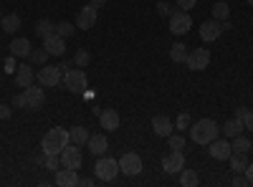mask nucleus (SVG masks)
Returning <instances> with one entry per match:
<instances>
[{
    "label": "nucleus",
    "instance_id": "1",
    "mask_svg": "<svg viewBox=\"0 0 253 187\" xmlns=\"http://www.w3.org/2000/svg\"><path fill=\"white\" fill-rule=\"evenodd\" d=\"M220 134V127L213 121V119H200L193 124V129H190V139L195 144H210L213 139H218Z\"/></svg>",
    "mask_w": 253,
    "mask_h": 187
},
{
    "label": "nucleus",
    "instance_id": "2",
    "mask_svg": "<svg viewBox=\"0 0 253 187\" xmlns=\"http://www.w3.org/2000/svg\"><path fill=\"white\" fill-rule=\"evenodd\" d=\"M66 144H69V132L61 127H53L46 132L43 142H41V150H43V154H61L66 150Z\"/></svg>",
    "mask_w": 253,
    "mask_h": 187
},
{
    "label": "nucleus",
    "instance_id": "3",
    "mask_svg": "<svg viewBox=\"0 0 253 187\" xmlns=\"http://www.w3.org/2000/svg\"><path fill=\"white\" fill-rule=\"evenodd\" d=\"M61 84L66 86V91H71V94H86L89 78H86V74H84L81 69H69V71H63Z\"/></svg>",
    "mask_w": 253,
    "mask_h": 187
},
{
    "label": "nucleus",
    "instance_id": "4",
    "mask_svg": "<svg viewBox=\"0 0 253 187\" xmlns=\"http://www.w3.org/2000/svg\"><path fill=\"white\" fill-rule=\"evenodd\" d=\"M61 78H63V71H61V66H53V64H43V66L38 69V74H36L38 86H43V89L58 86Z\"/></svg>",
    "mask_w": 253,
    "mask_h": 187
},
{
    "label": "nucleus",
    "instance_id": "5",
    "mask_svg": "<svg viewBox=\"0 0 253 187\" xmlns=\"http://www.w3.org/2000/svg\"><path fill=\"white\" fill-rule=\"evenodd\" d=\"M94 175H96L99 182H112V180L119 175V159L101 154L99 162H96V167H94Z\"/></svg>",
    "mask_w": 253,
    "mask_h": 187
},
{
    "label": "nucleus",
    "instance_id": "6",
    "mask_svg": "<svg viewBox=\"0 0 253 187\" xmlns=\"http://www.w3.org/2000/svg\"><path fill=\"white\" fill-rule=\"evenodd\" d=\"M233 26H230V18L228 20H205V23L200 26V38L205 40V43H210V40H215V38H220L225 31H230Z\"/></svg>",
    "mask_w": 253,
    "mask_h": 187
},
{
    "label": "nucleus",
    "instance_id": "7",
    "mask_svg": "<svg viewBox=\"0 0 253 187\" xmlns=\"http://www.w3.org/2000/svg\"><path fill=\"white\" fill-rule=\"evenodd\" d=\"M119 172L126 175V177H137L142 172V157L134 154V152H124L122 159H119Z\"/></svg>",
    "mask_w": 253,
    "mask_h": 187
},
{
    "label": "nucleus",
    "instance_id": "8",
    "mask_svg": "<svg viewBox=\"0 0 253 187\" xmlns=\"http://www.w3.org/2000/svg\"><path fill=\"white\" fill-rule=\"evenodd\" d=\"M61 167H69V170H79L81 167V162H84V154H81V150L76 147V144H66V150H63L61 154Z\"/></svg>",
    "mask_w": 253,
    "mask_h": 187
},
{
    "label": "nucleus",
    "instance_id": "9",
    "mask_svg": "<svg viewBox=\"0 0 253 187\" xmlns=\"http://www.w3.org/2000/svg\"><path fill=\"white\" fill-rule=\"evenodd\" d=\"M190 28H193V18H190L187 10H175V13L170 15V31H172L175 36H185Z\"/></svg>",
    "mask_w": 253,
    "mask_h": 187
},
{
    "label": "nucleus",
    "instance_id": "10",
    "mask_svg": "<svg viewBox=\"0 0 253 187\" xmlns=\"http://www.w3.org/2000/svg\"><path fill=\"white\" fill-rule=\"evenodd\" d=\"M23 99H26V109H31V112H36V109H41L46 104V94H43V86H26L23 89Z\"/></svg>",
    "mask_w": 253,
    "mask_h": 187
},
{
    "label": "nucleus",
    "instance_id": "11",
    "mask_svg": "<svg viewBox=\"0 0 253 187\" xmlns=\"http://www.w3.org/2000/svg\"><path fill=\"white\" fill-rule=\"evenodd\" d=\"M96 18H99V8H94L91 3H86V5L79 10V15H76V28H81V31L94 28L96 26Z\"/></svg>",
    "mask_w": 253,
    "mask_h": 187
},
{
    "label": "nucleus",
    "instance_id": "12",
    "mask_svg": "<svg viewBox=\"0 0 253 187\" xmlns=\"http://www.w3.org/2000/svg\"><path fill=\"white\" fill-rule=\"evenodd\" d=\"M185 64H187L190 71H205L208 64H210V51H208V48H195V51H190Z\"/></svg>",
    "mask_w": 253,
    "mask_h": 187
},
{
    "label": "nucleus",
    "instance_id": "13",
    "mask_svg": "<svg viewBox=\"0 0 253 187\" xmlns=\"http://www.w3.org/2000/svg\"><path fill=\"white\" fill-rule=\"evenodd\" d=\"M208 152H210V157L213 159H228L230 154H233V147H230V142H228V137L225 139H213L208 144Z\"/></svg>",
    "mask_w": 253,
    "mask_h": 187
},
{
    "label": "nucleus",
    "instance_id": "14",
    "mask_svg": "<svg viewBox=\"0 0 253 187\" xmlns=\"http://www.w3.org/2000/svg\"><path fill=\"white\" fill-rule=\"evenodd\" d=\"M182 167H185V157H182V152L172 150L170 154H165V157H162V170H165L167 175H175V172H180Z\"/></svg>",
    "mask_w": 253,
    "mask_h": 187
},
{
    "label": "nucleus",
    "instance_id": "15",
    "mask_svg": "<svg viewBox=\"0 0 253 187\" xmlns=\"http://www.w3.org/2000/svg\"><path fill=\"white\" fill-rule=\"evenodd\" d=\"M43 48L48 51V56H61L63 51H66V38H61L56 31L43 36Z\"/></svg>",
    "mask_w": 253,
    "mask_h": 187
},
{
    "label": "nucleus",
    "instance_id": "16",
    "mask_svg": "<svg viewBox=\"0 0 253 187\" xmlns=\"http://www.w3.org/2000/svg\"><path fill=\"white\" fill-rule=\"evenodd\" d=\"M172 129H175V124H172V119H170V116L157 114V116L152 119V132H155L157 137H170V134H172Z\"/></svg>",
    "mask_w": 253,
    "mask_h": 187
},
{
    "label": "nucleus",
    "instance_id": "17",
    "mask_svg": "<svg viewBox=\"0 0 253 187\" xmlns=\"http://www.w3.org/2000/svg\"><path fill=\"white\" fill-rule=\"evenodd\" d=\"M119 112L117 109H104L99 114V124H101V129H107V132H117L119 129Z\"/></svg>",
    "mask_w": 253,
    "mask_h": 187
},
{
    "label": "nucleus",
    "instance_id": "18",
    "mask_svg": "<svg viewBox=\"0 0 253 187\" xmlns=\"http://www.w3.org/2000/svg\"><path fill=\"white\" fill-rule=\"evenodd\" d=\"M86 144H89V152H91L94 157L107 154V150H109V139H107V134H91Z\"/></svg>",
    "mask_w": 253,
    "mask_h": 187
},
{
    "label": "nucleus",
    "instance_id": "19",
    "mask_svg": "<svg viewBox=\"0 0 253 187\" xmlns=\"http://www.w3.org/2000/svg\"><path fill=\"white\" fill-rule=\"evenodd\" d=\"M56 185H58V187H74V185H79V175H76V170L58 167V170H56Z\"/></svg>",
    "mask_w": 253,
    "mask_h": 187
},
{
    "label": "nucleus",
    "instance_id": "20",
    "mask_svg": "<svg viewBox=\"0 0 253 187\" xmlns=\"http://www.w3.org/2000/svg\"><path fill=\"white\" fill-rule=\"evenodd\" d=\"M33 81H36V74H33V69H31L28 64H20V66L15 69V84H18L20 89L31 86Z\"/></svg>",
    "mask_w": 253,
    "mask_h": 187
},
{
    "label": "nucleus",
    "instance_id": "21",
    "mask_svg": "<svg viewBox=\"0 0 253 187\" xmlns=\"http://www.w3.org/2000/svg\"><path fill=\"white\" fill-rule=\"evenodd\" d=\"M31 51H33V46H31L28 38H13V40H10V53H13L15 58H28Z\"/></svg>",
    "mask_w": 253,
    "mask_h": 187
},
{
    "label": "nucleus",
    "instance_id": "22",
    "mask_svg": "<svg viewBox=\"0 0 253 187\" xmlns=\"http://www.w3.org/2000/svg\"><path fill=\"white\" fill-rule=\"evenodd\" d=\"M243 129H246V127H243V119L233 116V119H228V121H225V127H223L220 132H223V134H225L228 139H233V137L243 134Z\"/></svg>",
    "mask_w": 253,
    "mask_h": 187
},
{
    "label": "nucleus",
    "instance_id": "23",
    "mask_svg": "<svg viewBox=\"0 0 253 187\" xmlns=\"http://www.w3.org/2000/svg\"><path fill=\"white\" fill-rule=\"evenodd\" d=\"M89 132H86V127H74V129H69V142L71 144H76V147H81V144H86L89 142Z\"/></svg>",
    "mask_w": 253,
    "mask_h": 187
},
{
    "label": "nucleus",
    "instance_id": "24",
    "mask_svg": "<svg viewBox=\"0 0 253 187\" xmlns=\"http://www.w3.org/2000/svg\"><path fill=\"white\" fill-rule=\"evenodd\" d=\"M228 159H230V170H233V172H238V175H241V172H246V167H248L246 152H233Z\"/></svg>",
    "mask_w": 253,
    "mask_h": 187
},
{
    "label": "nucleus",
    "instance_id": "25",
    "mask_svg": "<svg viewBox=\"0 0 253 187\" xmlns=\"http://www.w3.org/2000/svg\"><path fill=\"white\" fill-rule=\"evenodd\" d=\"M0 28H3L5 33H15L20 28V15L10 13V15H3V20H0Z\"/></svg>",
    "mask_w": 253,
    "mask_h": 187
},
{
    "label": "nucleus",
    "instance_id": "26",
    "mask_svg": "<svg viewBox=\"0 0 253 187\" xmlns=\"http://www.w3.org/2000/svg\"><path fill=\"white\" fill-rule=\"evenodd\" d=\"M36 36H41V38H43V36H48V33H53L56 31V23H53V20H48V18H41L38 20V23H36Z\"/></svg>",
    "mask_w": 253,
    "mask_h": 187
},
{
    "label": "nucleus",
    "instance_id": "27",
    "mask_svg": "<svg viewBox=\"0 0 253 187\" xmlns=\"http://www.w3.org/2000/svg\"><path fill=\"white\" fill-rule=\"evenodd\" d=\"M210 13H213V18L215 20H228L230 18V5L228 3H223V0H218V3L210 8Z\"/></svg>",
    "mask_w": 253,
    "mask_h": 187
},
{
    "label": "nucleus",
    "instance_id": "28",
    "mask_svg": "<svg viewBox=\"0 0 253 187\" xmlns=\"http://www.w3.org/2000/svg\"><path fill=\"white\" fill-rule=\"evenodd\" d=\"M200 182V177H198V172L195 170H180V185H185V187H195Z\"/></svg>",
    "mask_w": 253,
    "mask_h": 187
},
{
    "label": "nucleus",
    "instance_id": "29",
    "mask_svg": "<svg viewBox=\"0 0 253 187\" xmlns=\"http://www.w3.org/2000/svg\"><path fill=\"white\" fill-rule=\"evenodd\" d=\"M170 58L175 61V64H185V61H187V46L185 43H175L170 48Z\"/></svg>",
    "mask_w": 253,
    "mask_h": 187
},
{
    "label": "nucleus",
    "instance_id": "30",
    "mask_svg": "<svg viewBox=\"0 0 253 187\" xmlns=\"http://www.w3.org/2000/svg\"><path fill=\"white\" fill-rule=\"evenodd\" d=\"M74 64H76L79 69H86V66L91 64V53H89L86 48H79V51L74 53Z\"/></svg>",
    "mask_w": 253,
    "mask_h": 187
},
{
    "label": "nucleus",
    "instance_id": "31",
    "mask_svg": "<svg viewBox=\"0 0 253 187\" xmlns=\"http://www.w3.org/2000/svg\"><path fill=\"white\" fill-rule=\"evenodd\" d=\"M230 147H233V152H248L251 150V139L246 134H238V137H233Z\"/></svg>",
    "mask_w": 253,
    "mask_h": 187
},
{
    "label": "nucleus",
    "instance_id": "32",
    "mask_svg": "<svg viewBox=\"0 0 253 187\" xmlns=\"http://www.w3.org/2000/svg\"><path fill=\"white\" fill-rule=\"evenodd\" d=\"M28 58L33 61L36 66H43V64H48V51H46V48H33Z\"/></svg>",
    "mask_w": 253,
    "mask_h": 187
},
{
    "label": "nucleus",
    "instance_id": "33",
    "mask_svg": "<svg viewBox=\"0 0 253 187\" xmlns=\"http://www.w3.org/2000/svg\"><path fill=\"white\" fill-rule=\"evenodd\" d=\"M167 147H170V150H177V152H182V150H185V137L172 132L170 137H167Z\"/></svg>",
    "mask_w": 253,
    "mask_h": 187
},
{
    "label": "nucleus",
    "instance_id": "34",
    "mask_svg": "<svg viewBox=\"0 0 253 187\" xmlns=\"http://www.w3.org/2000/svg\"><path fill=\"white\" fill-rule=\"evenodd\" d=\"M74 31H76V26H71L69 20H61V23H56V33H58L61 38H69V36H74Z\"/></svg>",
    "mask_w": 253,
    "mask_h": 187
},
{
    "label": "nucleus",
    "instance_id": "35",
    "mask_svg": "<svg viewBox=\"0 0 253 187\" xmlns=\"http://www.w3.org/2000/svg\"><path fill=\"white\" fill-rule=\"evenodd\" d=\"M43 164H46V170H58L61 167V157L58 154H46V159H43Z\"/></svg>",
    "mask_w": 253,
    "mask_h": 187
},
{
    "label": "nucleus",
    "instance_id": "36",
    "mask_svg": "<svg viewBox=\"0 0 253 187\" xmlns=\"http://www.w3.org/2000/svg\"><path fill=\"white\" fill-rule=\"evenodd\" d=\"M157 13H160L162 18H170V15L175 13V8L167 3V0H160V3H157Z\"/></svg>",
    "mask_w": 253,
    "mask_h": 187
},
{
    "label": "nucleus",
    "instance_id": "37",
    "mask_svg": "<svg viewBox=\"0 0 253 187\" xmlns=\"http://www.w3.org/2000/svg\"><path fill=\"white\" fill-rule=\"evenodd\" d=\"M195 5H198V0H177V8L187 10V13H190V8H195Z\"/></svg>",
    "mask_w": 253,
    "mask_h": 187
},
{
    "label": "nucleus",
    "instance_id": "38",
    "mask_svg": "<svg viewBox=\"0 0 253 187\" xmlns=\"http://www.w3.org/2000/svg\"><path fill=\"white\" fill-rule=\"evenodd\" d=\"M187 124H190V116H187V114H180L177 121H175V127H177V129H187Z\"/></svg>",
    "mask_w": 253,
    "mask_h": 187
},
{
    "label": "nucleus",
    "instance_id": "39",
    "mask_svg": "<svg viewBox=\"0 0 253 187\" xmlns=\"http://www.w3.org/2000/svg\"><path fill=\"white\" fill-rule=\"evenodd\" d=\"M243 127H246L248 132H253V112H246V116H243Z\"/></svg>",
    "mask_w": 253,
    "mask_h": 187
},
{
    "label": "nucleus",
    "instance_id": "40",
    "mask_svg": "<svg viewBox=\"0 0 253 187\" xmlns=\"http://www.w3.org/2000/svg\"><path fill=\"white\" fill-rule=\"evenodd\" d=\"M5 71L8 74H15V56L10 53V58H5Z\"/></svg>",
    "mask_w": 253,
    "mask_h": 187
},
{
    "label": "nucleus",
    "instance_id": "41",
    "mask_svg": "<svg viewBox=\"0 0 253 187\" xmlns=\"http://www.w3.org/2000/svg\"><path fill=\"white\" fill-rule=\"evenodd\" d=\"M0 119H10V107H5V104H0Z\"/></svg>",
    "mask_w": 253,
    "mask_h": 187
},
{
    "label": "nucleus",
    "instance_id": "42",
    "mask_svg": "<svg viewBox=\"0 0 253 187\" xmlns=\"http://www.w3.org/2000/svg\"><path fill=\"white\" fill-rule=\"evenodd\" d=\"M13 107H18V109H23V107H26V99H23V94H18V96L13 99Z\"/></svg>",
    "mask_w": 253,
    "mask_h": 187
},
{
    "label": "nucleus",
    "instance_id": "43",
    "mask_svg": "<svg viewBox=\"0 0 253 187\" xmlns=\"http://www.w3.org/2000/svg\"><path fill=\"white\" fill-rule=\"evenodd\" d=\"M230 185H233V187H246L248 180H246V177H233V182H230Z\"/></svg>",
    "mask_w": 253,
    "mask_h": 187
},
{
    "label": "nucleus",
    "instance_id": "44",
    "mask_svg": "<svg viewBox=\"0 0 253 187\" xmlns=\"http://www.w3.org/2000/svg\"><path fill=\"white\" fill-rule=\"evenodd\" d=\"M79 185L81 187H91L94 185V177H79Z\"/></svg>",
    "mask_w": 253,
    "mask_h": 187
},
{
    "label": "nucleus",
    "instance_id": "45",
    "mask_svg": "<svg viewBox=\"0 0 253 187\" xmlns=\"http://www.w3.org/2000/svg\"><path fill=\"white\" fill-rule=\"evenodd\" d=\"M246 180H248V185H253V162L246 167Z\"/></svg>",
    "mask_w": 253,
    "mask_h": 187
},
{
    "label": "nucleus",
    "instance_id": "46",
    "mask_svg": "<svg viewBox=\"0 0 253 187\" xmlns=\"http://www.w3.org/2000/svg\"><path fill=\"white\" fill-rule=\"evenodd\" d=\"M71 66H76V64H74V58H71V61H63V64H61V71H69Z\"/></svg>",
    "mask_w": 253,
    "mask_h": 187
},
{
    "label": "nucleus",
    "instance_id": "47",
    "mask_svg": "<svg viewBox=\"0 0 253 187\" xmlns=\"http://www.w3.org/2000/svg\"><path fill=\"white\" fill-rule=\"evenodd\" d=\"M89 3H91L94 8H104V5H107V0H89Z\"/></svg>",
    "mask_w": 253,
    "mask_h": 187
},
{
    "label": "nucleus",
    "instance_id": "48",
    "mask_svg": "<svg viewBox=\"0 0 253 187\" xmlns=\"http://www.w3.org/2000/svg\"><path fill=\"white\" fill-rule=\"evenodd\" d=\"M246 112H248L246 107H238V109H236V116H238V119H243V116H246Z\"/></svg>",
    "mask_w": 253,
    "mask_h": 187
},
{
    "label": "nucleus",
    "instance_id": "49",
    "mask_svg": "<svg viewBox=\"0 0 253 187\" xmlns=\"http://www.w3.org/2000/svg\"><path fill=\"white\" fill-rule=\"evenodd\" d=\"M246 3H248V5H251V8H253V0H246Z\"/></svg>",
    "mask_w": 253,
    "mask_h": 187
},
{
    "label": "nucleus",
    "instance_id": "50",
    "mask_svg": "<svg viewBox=\"0 0 253 187\" xmlns=\"http://www.w3.org/2000/svg\"><path fill=\"white\" fill-rule=\"evenodd\" d=\"M0 20H3V10H0Z\"/></svg>",
    "mask_w": 253,
    "mask_h": 187
}]
</instances>
